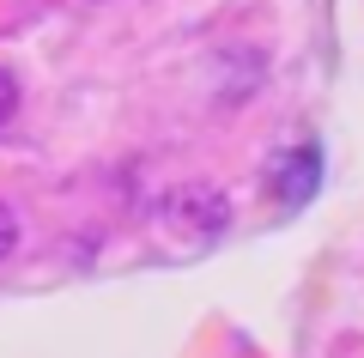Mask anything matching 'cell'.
Segmentation results:
<instances>
[{"mask_svg":"<svg viewBox=\"0 0 364 358\" xmlns=\"http://www.w3.org/2000/svg\"><path fill=\"white\" fill-rule=\"evenodd\" d=\"M164 225L176 237H219L231 225V206H225V194L213 182H188V189H176L164 201Z\"/></svg>","mask_w":364,"mask_h":358,"instance_id":"obj_1","label":"cell"},{"mask_svg":"<svg viewBox=\"0 0 364 358\" xmlns=\"http://www.w3.org/2000/svg\"><path fill=\"white\" fill-rule=\"evenodd\" d=\"M316 182H322V146L316 140H304L298 152H286L279 164H273V194L286 206H304L316 194Z\"/></svg>","mask_w":364,"mask_h":358,"instance_id":"obj_2","label":"cell"},{"mask_svg":"<svg viewBox=\"0 0 364 358\" xmlns=\"http://www.w3.org/2000/svg\"><path fill=\"white\" fill-rule=\"evenodd\" d=\"M13 115H18V79L0 67V128H13Z\"/></svg>","mask_w":364,"mask_h":358,"instance_id":"obj_3","label":"cell"},{"mask_svg":"<svg viewBox=\"0 0 364 358\" xmlns=\"http://www.w3.org/2000/svg\"><path fill=\"white\" fill-rule=\"evenodd\" d=\"M13 249H18V213H13L6 201H0V261L13 256Z\"/></svg>","mask_w":364,"mask_h":358,"instance_id":"obj_4","label":"cell"}]
</instances>
